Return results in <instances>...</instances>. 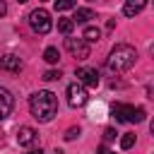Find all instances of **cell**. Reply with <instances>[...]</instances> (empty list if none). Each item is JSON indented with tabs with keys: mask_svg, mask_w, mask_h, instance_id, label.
Masks as SVG:
<instances>
[{
	"mask_svg": "<svg viewBox=\"0 0 154 154\" xmlns=\"http://www.w3.org/2000/svg\"><path fill=\"white\" fill-rule=\"evenodd\" d=\"M29 111L31 116L38 120V123H48L55 113H58V96L48 89L43 91H36L31 99H29Z\"/></svg>",
	"mask_w": 154,
	"mask_h": 154,
	"instance_id": "obj_1",
	"label": "cell"
},
{
	"mask_svg": "<svg viewBox=\"0 0 154 154\" xmlns=\"http://www.w3.org/2000/svg\"><path fill=\"white\" fill-rule=\"evenodd\" d=\"M135 60H137V51H135L132 46L120 43V46H116V48L111 51V55H108V70H111V72H125V70H130V67L135 65Z\"/></svg>",
	"mask_w": 154,
	"mask_h": 154,
	"instance_id": "obj_2",
	"label": "cell"
},
{
	"mask_svg": "<svg viewBox=\"0 0 154 154\" xmlns=\"http://www.w3.org/2000/svg\"><path fill=\"white\" fill-rule=\"evenodd\" d=\"M29 24H31V29H34L36 34H48V31L53 29L51 14H48V10H43V7L34 10V12L29 14Z\"/></svg>",
	"mask_w": 154,
	"mask_h": 154,
	"instance_id": "obj_3",
	"label": "cell"
},
{
	"mask_svg": "<svg viewBox=\"0 0 154 154\" xmlns=\"http://www.w3.org/2000/svg\"><path fill=\"white\" fill-rule=\"evenodd\" d=\"M67 103H70L72 108H79V106L87 103V89H84V84L75 82V84L67 87Z\"/></svg>",
	"mask_w": 154,
	"mask_h": 154,
	"instance_id": "obj_4",
	"label": "cell"
},
{
	"mask_svg": "<svg viewBox=\"0 0 154 154\" xmlns=\"http://www.w3.org/2000/svg\"><path fill=\"white\" fill-rule=\"evenodd\" d=\"M65 48L77 58V60H87L89 58V43L84 38H65Z\"/></svg>",
	"mask_w": 154,
	"mask_h": 154,
	"instance_id": "obj_5",
	"label": "cell"
},
{
	"mask_svg": "<svg viewBox=\"0 0 154 154\" xmlns=\"http://www.w3.org/2000/svg\"><path fill=\"white\" fill-rule=\"evenodd\" d=\"M77 82L84 87H96L99 84V72L94 67H79L77 70Z\"/></svg>",
	"mask_w": 154,
	"mask_h": 154,
	"instance_id": "obj_6",
	"label": "cell"
},
{
	"mask_svg": "<svg viewBox=\"0 0 154 154\" xmlns=\"http://www.w3.org/2000/svg\"><path fill=\"white\" fill-rule=\"evenodd\" d=\"M17 142H19L22 147H31V144H36V142H38V132H36L34 128L24 125V128H19V130H17Z\"/></svg>",
	"mask_w": 154,
	"mask_h": 154,
	"instance_id": "obj_7",
	"label": "cell"
},
{
	"mask_svg": "<svg viewBox=\"0 0 154 154\" xmlns=\"http://www.w3.org/2000/svg\"><path fill=\"white\" fill-rule=\"evenodd\" d=\"M12 108H14V99H12V94H10L5 87H0V120L7 118V116L12 113Z\"/></svg>",
	"mask_w": 154,
	"mask_h": 154,
	"instance_id": "obj_8",
	"label": "cell"
},
{
	"mask_svg": "<svg viewBox=\"0 0 154 154\" xmlns=\"http://www.w3.org/2000/svg\"><path fill=\"white\" fill-rule=\"evenodd\" d=\"M144 5H147V0H125L123 14H125V17H135V14H140V12L144 10Z\"/></svg>",
	"mask_w": 154,
	"mask_h": 154,
	"instance_id": "obj_9",
	"label": "cell"
},
{
	"mask_svg": "<svg viewBox=\"0 0 154 154\" xmlns=\"http://www.w3.org/2000/svg\"><path fill=\"white\" fill-rule=\"evenodd\" d=\"M0 67L2 70H10V72H19L22 70V60L17 55H2L0 58Z\"/></svg>",
	"mask_w": 154,
	"mask_h": 154,
	"instance_id": "obj_10",
	"label": "cell"
},
{
	"mask_svg": "<svg viewBox=\"0 0 154 154\" xmlns=\"http://www.w3.org/2000/svg\"><path fill=\"white\" fill-rule=\"evenodd\" d=\"M111 113H113L116 123H128V116H130V106H128V103H116Z\"/></svg>",
	"mask_w": 154,
	"mask_h": 154,
	"instance_id": "obj_11",
	"label": "cell"
},
{
	"mask_svg": "<svg viewBox=\"0 0 154 154\" xmlns=\"http://www.w3.org/2000/svg\"><path fill=\"white\" fill-rule=\"evenodd\" d=\"M89 19H94V10H89V7H79V10L75 12V17H72L75 24H84V22H89Z\"/></svg>",
	"mask_w": 154,
	"mask_h": 154,
	"instance_id": "obj_12",
	"label": "cell"
},
{
	"mask_svg": "<svg viewBox=\"0 0 154 154\" xmlns=\"http://www.w3.org/2000/svg\"><path fill=\"white\" fill-rule=\"evenodd\" d=\"M82 38H84L87 43H94V41L101 38V29H99V26H87L84 34H82Z\"/></svg>",
	"mask_w": 154,
	"mask_h": 154,
	"instance_id": "obj_13",
	"label": "cell"
},
{
	"mask_svg": "<svg viewBox=\"0 0 154 154\" xmlns=\"http://www.w3.org/2000/svg\"><path fill=\"white\" fill-rule=\"evenodd\" d=\"M72 29H75V22L70 17H60L58 19V31L60 34H72Z\"/></svg>",
	"mask_w": 154,
	"mask_h": 154,
	"instance_id": "obj_14",
	"label": "cell"
},
{
	"mask_svg": "<svg viewBox=\"0 0 154 154\" xmlns=\"http://www.w3.org/2000/svg\"><path fill=\"white\" fill-rule=\"evenodd\" d=\"M144 120V108L142 106H130V116H128V123H142Z\"/></svg>",
	"mask_w": 154,
	"mask_h": 154,
	"instance_id": "obj_15",
	"label": "cell"
},
{
	"mask_svg": "<svg viewBox=\"0 0 154 154\" xmlns=\"http://www.w3.org/2000/svg\"><path fill=\"white\" fill-rule=\"evenodd\" d=\"M43 60H46V63H58V60H60V53H58V48L48 46V48L43 51Z\"/></svg>",
	"mask_w": 154,
	"mask_h": 154,
	"instance_id": "obj_16",
	"label": "cell"
},
{
	"mask_svg": "<svg viewBox=\"0 0 154 154\" xmlns=\"http://www.w3.org/2000/svg\"><path fill=\"white\" fill-rule=\"evenodd\" d=\"M77 5V0H55V10L58 12H65V10H72Z\"/></svg>",
	"mask_w": 154,
	"mask_h": 154,
	"instance_id": "obj_17",
	"label": "cell"
},
{
	"mask_svg": "<svg viewBox=\"0 0 154 154\" xmlns=\"http://www.w3.org/2000/svg\"><path fill=\"white\" fill-rule=\"evenodd\" d=\"M132 144H135V135H132V132H125V135L120 137V147H123V149H130Z\"/></svg>",
	"mask_w": 154,
	"mask_h": 154,
	"instance_id": "obj_18",
	"label": "cell"
},
{
	"mask_svg": "<svg viewBox=\"0 0 154 154\" xmlns=\"http://www.w3.org/2000/svg\"><path fill=\"white\" fill-rule=\"evenodd\" d=\"M43 79H46V82H55V79H60V70H48V72H43Z\"/></svg>",
	"mask_w": 154,
	"mask_h": 154,
	"instance_id": "obj_19",
	"label": "cell"
},
{
	"mask_svg": "<svg viewBox=\"0 0 154 154\" xmlns=\"http://www.w3.org/2000/svg\"><path fill=\"white\" fill-rule=\"evenodd\" d=\"M77 135H79V128H70V130L65 132V140H75Z\"/></svg>",
	"mask_w": 154,
	"mask_h": 154,
	"instance_id": "obj_20",
	"label": "cell"
},
{
	"mask_svg": "<svg viewBox=\"0 0 154 154\" xmlns=\"http://www.w3.org/2000/svg\"><path fill=\"white\" fill-rule=\"evenodd\" d=\"M113 137H116V130H113V128H108V130L103 132V140H106V142H111Z\"/></svg>",
	"mask_w": 154,
	"mask_h": 154,
	"instance_id": "obj_21",
	"label": "cell"
},
{
	"mask_svg": "<svg viewBox=\"0 0 154 154\" xmlns=\"http://www.w3.org/2000/svg\"><path fill=\"white\" fill-rule=\"evenodd\" d=\"M7 12V5H5V0H0V17Z\"/></svg>",
	"mask_w": 154,
	"mask_h": 154,
	"instance_id": "obj_22",
	"label": "cell"
},
{
	"mask_svg": "<svg viewBox=\"0 0 154 154\" xmlns=\"http://www.w3.org/2000/svg\"><path fill=\"white\" fill-rule=\"evenodd\" d=\"M26 154H43V152H41V149H29Z\"/></svg>",
	"mask_w": 154,
	"mask_h": 154,
	"instance_id": "obj_23",
	"label": "cell"
},
{
	"mask_svg": "<svg viewBox=\"0 0 154 154\" xmlns=\"http://www.w3.org/2000/svg\"><path fill=\"white\" fill-rule=\"evenodd\" d=\"M149 130H152V135H154V120H152V125H149Z\"/></svg>",
	"mask_w": 154,
	"mask_h": 154,
	"instance_id": "obj_24",
	"label": "cell"
},
{
	"mask_svg": "<svg viewBox=\"0 0 154 154\" xmlns=\"http://www.w3.org/2000/svg\"><path fill=\"white\" fill-rule=\"evenodd\" d=\"M149 53H152V55H154V43H152V48H149Z\"/></svg>",
	"mask_w": 154,
	"mask_h": 154,
	"instance_id": "obj_25",
	"label": "cell"
},
{
	"mask_svg": "<svg viewBox=\"0 0 154 154\" xmlns=\"http://www.w3.org/2000/svg\"><path fill=\"white\" fill-rule=\"evenodd\" d=\"M53 154H63V152H60V149H55V152H53Z\"/></svg>",
	"mask_w": 154,
	"mask_h": 154,
	"instance_id": "obj_26",
	"label": "cell"
},
{
	"mask_svg": "<svg viewBox=\"0 0 154 154\" xmlns=\"http://www.w3.org/2000/svg\"><path fill=\"white\" fill-rule=\"evenodd\" d=\"M17 2H26V0H17Z\"/></svg>",
	"mask_w": 154,
	"mask_h": 154,
	"instance_id": "obj_27",
	"label": "cell"
},
{
	"mask_svg": "<svg viewBox=\"0 0 154 154\" xmlns=\"http://www.w3.org/2000/svg\"><path fill=\"white\" fill-rule=\"evenodd\" d=\"M106 154H113V152H106Z\"/></svg>",
	"mask_w": 154,
	"mask_h": 154,
	"instance_id": "obj_28",
	"label": "cell"
}]
</instances>
